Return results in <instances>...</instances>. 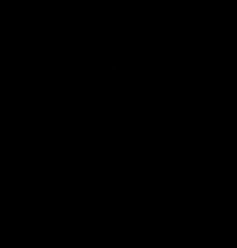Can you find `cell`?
<instances>
[]
</instances>
